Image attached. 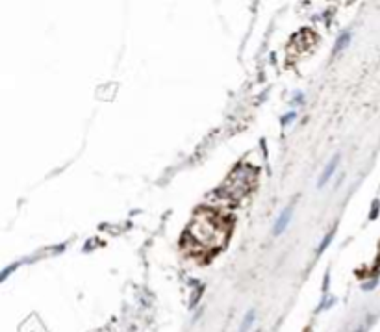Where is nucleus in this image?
<instances>
[{
    "label": "nucleus",
    "mask_w": 380,
    "mask_h": 332,
    "mask_svg": "<svg viewBox=\"0 0 380 332\" xmlns=\"http://www.w3.org/2000/svg\"><path fill=\"white\" fill-rule=\"evenodd\" d=\"M221 232V227L217 223H213V219L208 217V216L202 219H197L195 227L191 229V234H201V236H197V239L201 241L202 245H219L222 239Z\"/></svg>",
    "instance_id": "1"
},
{
    "label": "nucleus",
    "mask_w": 380,
    "mask_h": 332,
    "mask_svg": "<svg viewBox=\"0 0 380 332\" xmlns=\"http://www.w3.org/2000/svg\"><path fill=\"white\" fill-rule=\"evenodd\" d=\"M291 217H293V206H285L284 210H282V214L278 216V219H276L275 227H273V234H275V236L284 234L285 229H287V225L291 223Z\"/></svg>",
    "instance_id": "2"
},
{
    "label": "nucleus",
    "mask_w": 380,
    "mask_h": 332,
    "mask_svg": "<svg viewBox=\"0 0 380 332\" xmlns=\"http://www.w3.org/2000/svg\"><path fill=\"white\" fill-rule=\"evenodd\" d=\"M338 164H339V154L332 156V160L327 164L325 171L321 173V177H319V180H317V187H319V189H321V187H325V184H327L330 178L334 177V173H336V169H338Z\"/></svg>",
    "instance_id": "3"
},
{
    "label": "nucleus",
    "mask_w": 380,
    "mask_h": 332,
    "mask_svg": "<svg viewBox=\"0 0 380 332\" xmlns=\"http://www.w3.org/2000/svg\"><path fill=\"white\" fill-rule=\"evenodd\" d=\"M350 39H352V35H350V32H345V33H341L338 37V41L334 45V54H339L341 50H345L348 45H350Z\"/></svg>",
    "instance_id": "4"
},
{
    "label": "nucleus",
    "mask_w": 380,
    "mask_h": 332,
    "mask_svg": "<svg viewBox=\"0 0 380 332\" xmlns=\"http://www.w3.org/2000/svg\"><path fill=\"white\" fill-rule=\"evenodd\" d=\"M254 319H256V310L251 308V310L245 314V317H243V323H241V327H239V332L251 331V327L254 325Z\"/></svg>",
    "instance_id": "5"
},
{
    "label": "nucleus",
    "mask_w": 380,
    "mask_h": 332,
    "mask_svg": "<svg viewBox=\"0 0 380 332\" xmlns=\"http://www.w3.org/2000/svg\"><path fill=\"white\" fill-rule=\"evenodd\" d=\"M334 236H336V230H330L327 236L323 238V241H321V245H319V249H317V254H323V252H325V249L330 245V241L334 239Z\"/></svg>",
    "instance_id": "6"
},
{
    "label": "nucleus",
    "mask_w": 380,
    "mask_h": 332,
    "mask_svg": "<svg viewBox=\"0 0 380 332\" xmlns=\"http://www.w3.org/2000/svg\"><path fill=\"white\" fill-rule=\"evenodd\" d=\"M379 212H380V200L379 199H375V200H373V206H371V212H369L371 221H375V219L379 217Z\"/></svg>",
    "instance_id": "7"
},
{
    "label": "nucleus",
    "mask_w": 380,
    "mask_h": 332,
    "mask_svg": "<svg viewBox=\"0 0 380 332\" xmlns=\"http://www.w3.org/2000/svg\"><path fill=\"white\" fill-rule=\"evenodd\" d=\"M19 266H21V264H11V266H8L6 269L2 271V275H0V281H2V282L6 281V279L10 277V273H11V271H15V269H17V267H19Z\"/></svg>",
    "instance_id": "8"
},
{
    "label": "nucleus",
    "mask_w": 380,
    "mask_h": 332,
    "mask_svg": "<svg viewBox=\"0 0 380 332\" xmlns=\"http://www.w3.org/2000/svg\"><path fill=\"white\" fill-rule=\"evenodd\" d=\"M379 286V279H373V281L365 282V284H362V290L364 291H369V290H375Z\"/></svg>",
    "instance_id": "9"
},
{
    "label": "nucleus",
    "mask_w": 380,
    "mask_h": 332,
    "mask_svg": "<svg viewBox=\"0 0 380 332\" xmlns=\"http://www.w3.org/2000/svg\"><path fill=\"white\" fill-rule=\"evenodd\" d=\"M336 302V297H328V301H323L321 304H319V308H317V312H323L325 308H330L332 304Z\"/></svg>",
    "instance_id": "10"
},
{
    "label": "nucleus",
    "mask_w": 380,
    "mask_h": 332,
    "mask_svg": "<svg viewBox=\"0 0 380 332\" xmlns=\"http://www.w3.org/2000/svg\"><path fill=\"white\" fill-rule=\"evenodd\" d=\"M295 117H297V112H289V114L284 115V117L280 119V123H282V125H289V123H291Z\"/></svg>",
    "instance_id": "11"
},
{
    "label": "nucleus",
    "mask_w": 380,
    "mask_h": 332,
    "mask_svg": "<svg viewBox=\"0 0 380 332\" xmlns=\"http://www.w3.org/2000/svg\"><path fill=\"white\" fill-rule=\"evenodd\" d=\"M328 284H330V275H328V271L325 273V281H323V293L328 295Z\"/></svg>",
    "instance_id": "12"
},
{
    "label": "nucleus",
    "mask_w": 380,
    "mask_h": 332,
    "mask_svg": "<svg viewBox=\"0 0 380 332\" xmlns=\"http://www.w3.org/2000/svg\"><path fill=\"white\" fill-rule=\"evenodd\" d=\"M356 332H364V329H358V331H356Z\"/></svg>",
    "instance_id": "13"
}]
</instances>
